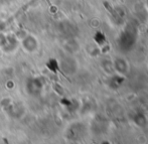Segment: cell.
<instances>
[{"label": "cell", "instance_id": "1", "mask_svg": "<svg viewBox=\"0 0 148 144\" xmlns=\"http://www.w3.org/2000/svg\"><path fill=\"white\" fill-rule=\"evenodd\" d=\"M19 45L24 53H28V55H32V53H35L39 49L40 43H39L38 38H37L34 34H32V33H27V34L19 41Z\"/></svg>", "mask_w": 148, "mask_h": 144}, {"label": "cell", "instance_id": "2", "mask_svg": "<svg viewBox=\"0 0 148 144\" xmlns=\"http://www.w3.org/2000/svg\"><path fill=\"white\" fill-rule=\"evenodd\" d=\"M19 47V40L16 38L14 33H11V34H6V43L1 49L6 53H13L17 51Z\"/></svg>", "mask_w": 148, "mask_h": 144}, {"label": "cell", "instance_id": "3", "mask_svg": "<svg viewBox=\"0 0 148 144\" xmlns=\"http://www.w3.org/2000/svg\"><path fill=\"white\" fill-rule=\"evenodd\" d=\"M5 43H6V34L0 33V49L5 45Z\"/></svg>", "mask_w": 148, "mask_h": 144}]
</instances>
